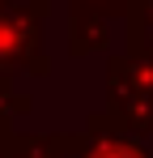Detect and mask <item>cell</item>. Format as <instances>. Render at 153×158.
Here are the masks:
<instances>
[{"instance_id": "1", "label": "cell", "mask_w": 153, "mask_h": 158, "mask_svg": "<svg viewBox=\"0 0 153 158\" xmlns=\"http://www.w3.org/2000/svg\"><path fill=\"white\" fill-rule=\"evenodd\" d=\"M111 158H124V154H111Z\"/></svg>"}]
</instances>
